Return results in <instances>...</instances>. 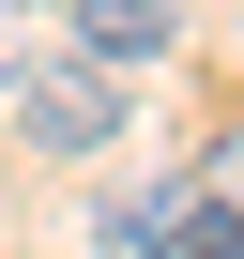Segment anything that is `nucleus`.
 I'll list each match as a JSON object with an SVG mask.
<instances>
[{"label": "nucleus", "instance_id": "obj_4", "mask_svg": "<svg viewBox=\"0 0 244 259\" xmlns=\"http://www.w3.org/2000/svg\"><path fill=\"white\" fill-rule=\"evenodd\" d=\"M214 168H229V213H244V138H214Z\"/></svg>", "mask_w": 244, "mask_h": 259}, {"label": "nucleus", "instance_id": "obj_3", "mask_svg": "<svg viewBox=\"0 0 244 259\" xmlns=\"http://www.w3.org/2000/svg\"><path fill=\"white\" fill-rule=\"evenodd\" d=\"M61 16H76V61H122V76H138V61L168 46L183 0H61Z\"/></svg>", "mask_w": 244, "mask_h": 259}, {"label": "nucleus", "instance_id": "obj_6", "mask_svg": "<svg viewBox=\"0 0 244 259\" xmlns=\"http://www.w3.org/2000/svg\"><path fill=\"white\" fill-rule=\"evenodd\" d=\"M0 16H31V0H0Z\"/></svg>", "mask_w": 244, "mask_h": 259}, {"label": "nucleus", "instance_id": "obj_2", "mask_svg": "<svg viewBox=\"0 0 244 259\" xmlns=\"http://www.w3.org/2000/svg\"><path fill=\"white\" fill-rule=\"evenodd\" d=\"M122 244H138V259H244V213L229 198H138Z\"/></svg>", "mask_w": 244, "mask_h": 259}, {"label": "nucleus", "instance_id": "obj_5", "mask_svg": "<svg viewBox=\"0 0 244 259\" xmlns=\"http://www.w3.org/2000/svg\"><path fill=\"white\" fill-rule=\"evenodd\" d=\"M16 61H31V46H16V16H0V92H16Z\"/></svg>", "mask_w": 244, "mask_h": 259}, {"label": "nucleus", "instance_id": "obj_1", "mask_svg": "<svg viewBox=\"0 0 244 259\" xmlns=\"http://www.w3.org/2000/svg\"><path fill=\"white\" fill-rule=\"evenodd\" d=\"M0 107H16V138L46 153V168H92L107 138H122V107H138V76H122V61H16V92H0Z\"/></svg>", "mask_w": 244, "mask_h": 259}]
</instances>
